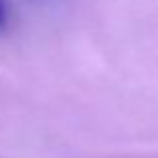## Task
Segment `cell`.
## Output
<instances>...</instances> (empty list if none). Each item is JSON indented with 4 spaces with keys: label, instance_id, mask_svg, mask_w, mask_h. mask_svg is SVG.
Instances as JSON below:
<instances>
[{
    "label": "cell",
    "instance_id": "obj_1",
    "mask_svg": "<svg viewBox=\"0 0 158 158\" xmlns=\"http://www.w3.org/2000/svg\"><path fill=\"white\" fill-rule=\"evenodd\" d=\"M8 22V10H6V2L4 0H0V30H2L4 26H6Z\"/></svg>",
    "mask_w": 158,
    "mask_h": 158
}]
</instances>
